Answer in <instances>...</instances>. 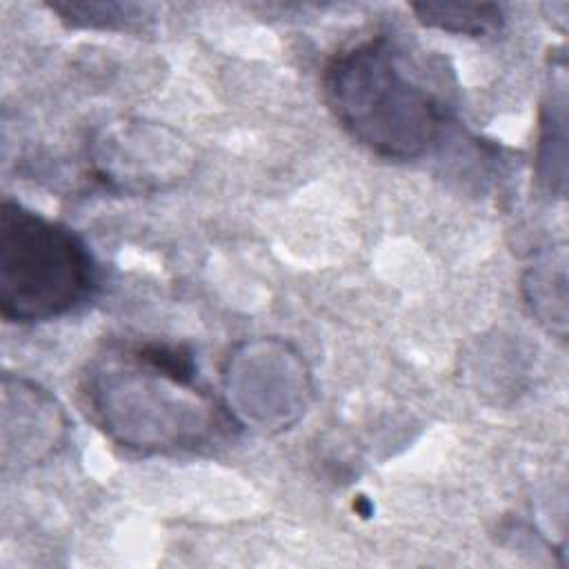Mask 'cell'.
<instances>
[{
    "mask_svg": "<svg viewBox=\"0 0 569 569\" xmlns=\"http://www.w3.org/2000/svg\"><path fill=\"white\" fill-rule=\"evenodd\" d=\"M322 91L340 127L391 160L436 147L453 109L431 67L385 33L340 49L325 64Z\"/></svg>",
    "mask_w": 569,
    "mask_h": 569,
    "instance_id": "6da1fadb",
    "label": "cell"
},
{
    "mask_svg": "<svg viewBox=\"0 0 569 569\" xmlns=\"http://www.w3.org/2000/svg\"><path fill=\"white\" fill-rule=\"evenodd\" d=\"M193 360L173 345L147 342L100 362L87 380V400L127 447L196 449L227 422L218 405L193 389Z\"/></svg>",
    "mask_w": 569,
    "mask_h": 569,
    "instance_id": "7a4b0ae2",
    "label": "cell"
},
{
    "mask_svg": "<svg viewBox=\"0 0 569 569\" xmlns=\"http://www.w3.org/2000/svg\"><path fill=\"white\" fill-rule=\"evenodd\" d=\"M96 289L84 240L16 200L0 204V313L44 322L82 307Z\"/></svg>",
    "mask_w": 569,
    "mask_h": 569,
    "instance_id": "3957f363",
    "label": "cell"
},
{
    "mask_svg": "<svg viewBox=\"0 0 569 569\" xmlns=\"http://www.w3.org/2000/svg\"><path fill=\"white\" fill-rule=\"evenodd\" d=\"M411 9L422 24L462 36H485L505 22L502 7L491 2H418Z\"/></svg>",
    "mask_w": 569,
    "mask_h": 569,
    "instance_id": "277c9868",
    "label": "cell"
},
{
    "mask_svg": "<svg viewBox=\"0 0 569 569\" xmlns=\"http://www.w3.org/2000/svg\"><path fill=\"white\" fill-rule=\"evenodd\" d=\"M51 11H56L62 20L76 27H129L142 16L138 4H120V2H53Z\"/></svg>",
    "mask_w": 569,
    "mask_h": 569,
    "instance_id": "5b68a950",
    "label": "cell"
}]
</instances>
